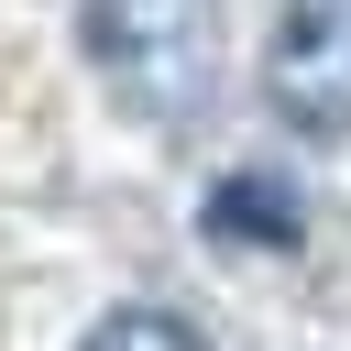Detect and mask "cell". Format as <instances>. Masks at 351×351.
I'll return each mask as SVG.
<instances>
[{
    "label": "cell",
    "instance_id": "1",
    "mask_svg": "<svg viewBox=\"0 0 351 351\" xmlns=\"http://www.w3.org/2000/svg\"><path fill=\"white\" fill-rule=\"evenodd\" d=\"M88 66L143 121H197L219 99V0H88Z\"/></svg>",
    "mask_w": 351,
    "mask_h": 351
},
{
    "label": "cell",
    "instance_id": "2",
    "mask_svg": "<svg viewBox=\"0 0 351 351\" xmlns=\"http://www.w3.org/2000/svg\"><path fill=\"white\" fill-rule=\"evenodd\" d=\"M263 99L307 143L351 132V0H285L274 11V33H263Z\"/></svg>",
    "mask_w": 351,
    "mask_h": 351
},
{
    "label": "cell",
    "instance_id": "3",
    "mask_svg": "<svg viewBox=\"0 0 351 351\" xmlns=\"http://www.w3.org/2000/svg\"><path fill=\"white\" fill-rule=\"evenodd\" d=\"M219 252L230 241H263V252H296L307 241V219H296V197L274 186V176H219V197H208V219H197Z\"/></svg>",
    "mask_w": 351,
    "mask_h": 351
},
{
    "label": "cell",
    "instance_id": "4",
    "mask_svg": "<svg viewBox=\"0 0 351 351\" xmlns=\"http://www.w3.org/2000/svg\"><path fill=\"white\" fill-rule=\"evenodd\" d=\"M77 351H208V340H197L176 307H110V318H99Z\"/></svg>",
    "mask_w": 351,
    "mask_h": 351
}]
</instances>
